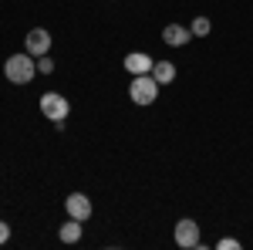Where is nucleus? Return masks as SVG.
Returning a JSON list of instances; mask_svg holds the SVG:
<instances>
[{
  "instance_id": "7",
  "label": "nucleus",
  "mask_w": 253,
  "mask_h": 250,
  "mask_svg": "<svg viewBox=\"0 0 253 250\" xmlns=\"http://www.w3.org/2000/svg\"><path fill=\"white\" fill-rule=\"evenodd\" d=\"M152 64H156V61L149 58V54H142V51L125 54V71H128V75H152Z\"/></svg>"
},
{
  "instance_id": "13",
  "label": "nucleus",
  "mask_w": 253,
  "mask_h": 250,
  "mask_svg": "<svg viewBox=\"0 0 253 250\" xmlns=\"http://www.w3.org/2000/svg\"><path fill=\"white\" fill-rule=\"evenodd\" d=\"M216 247H219V250H240V240H233V237H223Z\"/></svg>"
},
{
  "instance_id": "5",
  "label": "nucleus",
  "mask_w": 253,
  "mask_h": 250,
  "mask_svg": "<svg viewBox=\"0 0 253 250\" xmlns=\"http://www.w3.org/2000/svg\"><path fill=\"white\" fill-rule=\"evenodd\" d=\"M24 48H27V54L41 58V54H47V51H51V34H47L44 27H34V31H27V38H24Z\"/></svg>"
},
{
  "instance_id": "8",
  "label": "nucleus",
  "mask_w": 253,
  "mask_h": 250,
  "mask_svg": "<svg viewBox=\"0 0 253 250\" xmlns=\"http://www.w3.org/2000/svg\"><path fill=\"white\" fill-rule=\"evenodd\" d=\"M162 41H166V44H172V48H186V44L193 41V31H189V27H182V24H169V27L162 31Z\"/></svg>"
},
{
  "instance_id": "14",
  "label": "nucleus",
  "mask_w": 253,
  "mask_h": 250,
  "mask_svg": "<svg viewBox=\"0 0 253 250\" xmlns=\"http://www.w3.org/2000/svg\"><path fill=\"white\" fill-rule=\"evenodd\" d=\"M7 240H10V227L0 220V244H7Z\"/></svg>"
},
{
  "instance_id": "11",
  "label": "nucleus",
  "mask_w": 253,
  "mask_h": 250,
  "mask_svg": "<svg viewBox=\"0 0 253 250\" xmlns=\"http://www.w3.org/2000/svg\"><path fill=\"white\" fill-rule=\"evenodd\" d=\"M189 31H193V38H206V34L213 31V24H210V17H196L193 24H189Z\"/></svg>"
},
{
  "instance_id": "9",
  "label": "nucleus",
  "mask_w": 253,
  "mask_h": 250,
  "mask_svg": "<svg viewBox=\"0 0 253 250\" xmlns=\"http://www.w3.org/2000/svg\"><path fill=\"white\" fill-rule=\"evenodd\" d=\"M152 78H156L159 85H172L175 81V64L172 61H156V64H152Z\"/></svg>"
},
{
  "instance_id": "10",
  "label": "nucleus",
  "mask_w": 253,
  "mask_h": 250,
  "mask_svg": "<svg viewBox=\"0 0 253 250\" xmlns=\"http://www.w3.org/2000/svg\"><path fill=\"white\" fill-rule=\"evenodd\" d=\"M58 237L64 240V244H78L81 240V220H75V216H68V223L58 230Z\"/></svg>"
},
{
  "instance_id": "1",
  "label": "nucleus",
  "mask_w": 253,
  "mask_h": 250,
  "mask_svg": "<svg viewBox=\"0 0 253 250\" xmlns=\"http://www.w3.org/2000/svg\"><path fill=\"white\" fill-rule=\"evenodd\" d=\"M3 75H7V81L10 85H27V81H34V75H38V58L34 54H10V58L3 61Z\"/></svg>"
},
{
  "instance_id": "4",
  "label": "nucleus",
  "mask_w": 253,
  "mask_h": 250,
  "mask_svg": "<svg viewBox=\"0 0 253 250\" xmlns=\"http://www.w3.org/2000/svg\"><path fill=\"white\" fill-rule=\"evenodd\" d=\"M175 244L179 247H186V250H193V247H203V240H199V223L196 220H179L175 223Z\"/></svg>"
},
{
  "instance_id": "6",
  "label": "nucleus",
  "mask_w": 253,
  "mask_h": 250,
  "mask_svg": "<svg viewBox=\"0 0 253 250\" xmlns=\"http://www.w3.org/2000/svg\"><path fill=\"white\" fill-rule=\"evenodd\" d=\"M64 210H68V216H75V220H88L91 216V200L84 196V193H71L68 200H64Z\"/></svg>"
},
{
  "instance_id": "2",
  "label": "nucleus",
  "mask_w": 253,
  "mask_h": 250,
  "mask_svg": "<svg viewBox=\"0 0 253 250\" xmlns=\"http://www.w3.org/2000/svg\"><path fill=\"white\" fill-rule=\"evenodd\" d=\"M159 85L152 75H132V85H128V98L135 101V105H152L159 98Z\"/></svg>"
},
{
  "instance_id": "3",
  "label": "nucleus",
  "mask_w": 253,
  "mask_h": 250,
  "mask_svg": "<svg viewBox=\"0 0 253 250\" xmlns=\"http://www.w3.org/2000/svg\"><path fill=\"white\" fill-rule=\"evenodd\" d=\"M41 112H44V118H51V122H64L68 112H71V105H68V98L58 95V92H44V95H41Z\"/></svg>"
},
{
  "instance_id": "12",
  "label": "nucleus",
  "mask_w": 253,
  "mask_h": 250,
  "mask_svg": "<svg viewBox=\"0 0 253 250\" xmlns=\"http://www.w3.org/2000/svg\"><path fill=\"white\" fill-rule=\"evenodd\" d=\"M38 71H41V75H51V71H54V61L47 58V54H41V58H38Z\"/></svg>"
}]
</instances>
